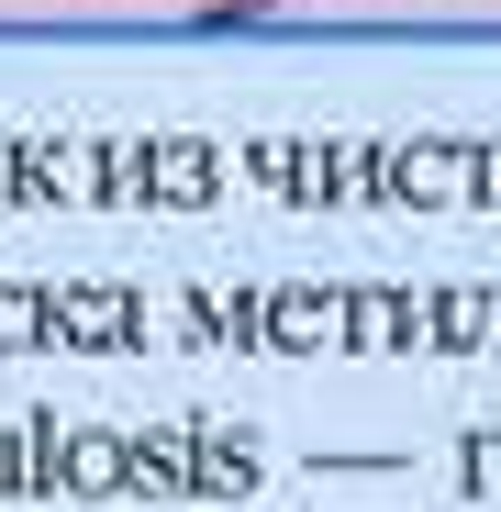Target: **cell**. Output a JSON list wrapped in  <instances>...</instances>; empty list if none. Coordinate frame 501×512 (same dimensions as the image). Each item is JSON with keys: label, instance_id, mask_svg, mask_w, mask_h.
Listing matches in <instances>:
<instances>
[{"label": "cell", "instance_id": "6da1fadb", "mask_svg": "<svg viewBox=\"0 0 501 512\" xmlns=\"http://www.w3.org/2000/svg\"><path fill=\"white\" fill-rule=\"evenodd\" d=\"M234 12H245V23H257V12H268V0H234Z\"/></svg>", "mask_w": 501, "mask_h": 512}]
</instances>
